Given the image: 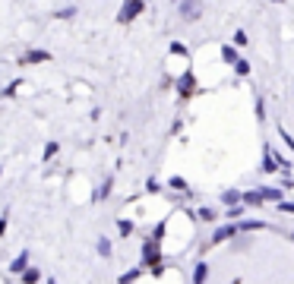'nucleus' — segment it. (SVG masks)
<instances>
[{"mask_svg":"<svg viewBox=\"0 0 294 284\" xmlns=\"http://www.w3.org/2000/svg\"><path fill=\"white\" fill-rule=\"evenodd\" d=\"M26 60H29V63H35V60H48V54H45V51H32V54H26Z\"/></svg>","mask_w":294,"mask_h":284,"instance_id":"obj_11","label":"nucleus"},{"mask_svg":"<svg viewBox=\"0 0 294 284\" xmlns=\"http://www.w3.org/2000/svg\"><path fill=\"white\" fill-rule=\"evenodd\" d=\"M282 212H294V202H282Z\"/></svg>","mask_w":294,"mask_h":284,"instance_id":"obj_23","label":"nucleus"},{"mask_svg":"<svg viewBox=\"0 0 294 284\" xmlns=\"http://www.w3.org/2000/svg\"><path fill=\"white\" fill-rule=\"evenodd\" d=\"M260 202H263L260 193H244V205H260Z\"/></svg>","mask_w":294,"mask_h":284,"instance_id":"obj_7","label":"nucleus"},{"mask_svg":"<svg viewBox=\"0 0 294 284\" xmlns=\"http://www.w3.org/2000/svg\"><path fill=\"white\" fill-rule=\"evenodd\" d=\"M199 10H203L199 4H180V13H183V16H196Z\"/></svg>","mask_w":294,"mask_h":284,"instance_id":"obj_6","label":"nucleus"},{"mask_svg":"<svg viewBox=\"0 0 294 284\" xmlns=\"http://www.w3.org/2000/svg\"><path fill=\"white\" fill-rule=\"evenodd\" d=\"M234 231H237V224H228V227H218V231H215V243H222V240H228V237H234Z\"/></svg>","mask_w":294,"mask_h":284,"instance_id":"obj_2","label":"nucleus"},{"mask_svg":"<svg viewBox=\"0 0 294 284\" xmlns=\"http://www.w3.org/2000/svg\"><path fill=\"white\" fill-rule=\"evenodd\" d=\"M57 148H60V145H57V142H51V145H48V148H45V158H54V155H57Z\"/></svg>","mask_w":294,"mask_h":284,"instance_id":"obj_19","label":"nucleus"},{"mask_svg":"<svg viewBox=\"0 0 294 284\" xmlns=\"http://www.w3.org/2000/svg\"><path fill=\"white\" fill-rule=\"evenodd\" d=\"M145 262H158V250H155V243L145 246Z\"/></svg>","mask_w":294,"mask_h":284,"instance_id":"obj_10","label":"nucleus"},{"mask_svg":"<svg viewBox=\"0 0 294 284\" xmlns=\"http://www.w3.org/2000/svg\"><path fill=\"white\" fill-rule=\"evenodd\" d=\"M190 85H193V76H183V79H180V92L187 95V89H190Z\"/></svg>","mask_w":294,"mask_h":284,"instance_id":"obj_18","label":"nucleus"},{"mask_svg":"<svg viewBox=\"0 0 294 284\" xmlns=\"http://www.w3.org/2000/svg\"><path fill=\"white\" fill-rule=\"evenodd\" d=\"M263 227V221H253V218H247V221H241L237 224V231H260Z\"/></svg>","mask_w":294,"mask_h":284,"instance_id":"obj_4","label":"nucleus"},{"mask_svg":"<svg viewBox=\"0 0 294 284\" xmlns=\"http://www.w3.org/2000/svg\"><path fill=\"white\" fill-rule=\"evenodd\" d=\"M130 231H133V224H130V221H120V234L127 237V234H130Z\"/></svg>","mask_w":294,"mask_h":284,"instance_id":"obj_21","label":"nucleus"},{"mask_svg":"<svg viewBox=\"0 0 294 284\" xmlns=\"http://www.w3.org/2000/svg\"><path fill=\"white\" fill-rule=\"evenodd\" d=\"M234 70H237V76H247V73H250V63H247V60H237Z\"/></svg>","mask_w":294,"mask_h":284,"instance_id":"obj_14","label":"nucleus"},{"mask_svg":"<svg viewBox=\"0 0 294 284\" xmlns=\"http://www.w3.org/2000/svg\"><path fill=\"white\" fill-rule=\"evenodd\" d=\"M26 262H29V256H26V253H23V256H19V259H16V262H13V265H10V272H13V275H16V272H26Z\"/></svg>","mask_w":294,"mask_h":284,"instance_id":"obj_5","label":"nucleus"},{"mask_svg":"<svg viewBox=\"0 0 294 284\" xmlns=\"http://www.w3.org/2000/svg\"><path fill=\"white\" fill-rule=\"evenodd\" d=\"M260 196H263V199H282V189H275V186L269 189V186H266V189H263Z\"/></svg>","mask_w":294,"mask_h":284,"instance_id":"obj_8","label":"nucleus"},{"mask_svg":"<svg viewBox=\"0 0 294 284\" xmlns=\"http://www.w3.org/2000/svg\"><path fill=\"white\" fill-rule=\"evenodd\" d=\"M98 253H101V256H108V253H111V243H108V240H104V237H101V240H98Z\"/></svg>","mask_w":294,"mask_h":284,"instance_id":"obj_17","label":"nucleus"},{"mask_svg":"<svg viewBox=\"0 0 294 284\" xmlns=\"http://www.w3.org/2000/svg\"><path fill=\"white\" fill-rule=\"evenodd\" d=\"M263 167H266V170H269V174H272V170H275V167H279V161H275V158L269 155V151H266V158H263Z\"/></svg>","mask_w":294,"mask_h":284,"instance_id":"obj_13","label":"nucleus"},{"mask_svg":"<svg viewBox=\"0 0 294 284\" xmlns=\"http://www.w3.org/2000/svg\"><path fill=\"white\" fill-rule=\"evenodd\" d=\"M222 57H225L228 63H237V54H234V48H225V51H222Z\"/></svg>","mask_w":294,"mask_h":284,"instance_id":"obj_16","label":"nucleus"},{"mask_svg":"<svg viewBox=\"0 0 294 284\" xmlns=\"http://www.w3.org/2000/svg\"><path fill=\"white\" fill-rule=\"evenodd\" d=\"M234 45H244V48H247V32H244V29L234 32Z\"/></svg>","mask_w":294,"mask_h":284,"instance_id":"obj_15","label":"nucleus"},{"mask_svg":"<svg viewBox=\"0 0 294 284\" xmlns=\"http://www.w3.org/2000/svg\"><path fill=\"white\" fill-rule=\"evenodd\" d=\"M171 51H174V54H187V48H183L180 41H174V45H171Z\"/></svg>","mask_w":294,"mask_h":284,"instance_id":"obj_22","label":"nucleus"},{"mask_svg":"<svg viewBox=\"0 0 294 284\" xmlns=\"http://www.w3.org/2000/svg\"><path fill=\"white\" fill-rule=\"evenodd\" d=\"M222 199H225V205H231V208H234V205H241V202H244V193H237V189H228Z\"/></svg>","mask_w":294,"mask_h":284,"instance_id":"obj_3","label":"nucleus"},{"mask_svg":"<svg viewBox=\"0 0 294 284\" xmlns=\"http://www.w3.org/2000/svg\"><path fill=\"white\" fill-rule=\"evenodd\" d=\"M38 278H41V275L35 272V269H26V272H23V281H26V284H35Z\"/></svg>","mask_w":294,"mask_h":284,"instance_id":"obj_9","label":"nucleus"},{"mask_svg":"<svg viewBox=\"0 0 294 284\" xmlns=\"http://www.w3.org/2000/svg\"><path fill=\"white\" fill-rule=\"evenodd\" d=\"M136 275H139V269H133V272H127V275H123V281H120V284H130V281H133V278H136Z\"/></svg>","mask_w":294,"mask_h":284,"instance_id":"obj_20","label":"nucleus"},{"mask_svg":"<svg viewBox=\"0 0 294 284\" xmlns=\"http://www.w3.org/2000/svg\"><path fill=\"white\" fill-rule=\"evenodd\" d=\"M193 281H196V284H203V281H206V265H203V262L196 265V275H193Z\"/></svg>","mask_w":294,"mask_h":284,"instance_id":"obj_12","label":"nucleus"},{"mask_svg":"<svg viewBox=\"0 0 294 284\" xmlns=\"http://www.w3.org/2000/svg\"><path fill=\"white\" fill-rule=\"evenodd\" d=\"M142 10H145L142 0H130V4H123V10H120V23H133V19H136Z\"/></svg>","mask_w":294,"mask_h":284,"instance_id":"obj_1","label":"nucleus"},{"mask_svg":"<svg viewBox=\"0 0 294 284\" xmlns=\"http://www.w3.org/2000/svg\"><path fill=\"white\" fill-rule=\"evenodd\" d=\"M4 231H7V221H4V218H0V234H4Z\"/></svg>","mask_w":294,"mask_h":284,"instance_id":"obj_24","label":"nucleus"}]
</instances>
